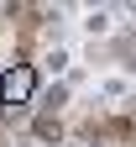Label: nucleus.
I'll return each mask as SVG.
<instances>
[{
  "instance_id": "1",
  "label": "nucleus",
  "mask_w": 136,
  "mask_h": 147,
  "mask_svg": "<svg viewBox=\"0 0 136 147\" xmlns=\"http://www.w3.org/2000/svg\"><path fill=\"white\" fill-rule=\"evenodd\" d=\"M58 131H63V126H58V116H37V137H47V142H52Z\"/></svg>"
}]
</instances>
